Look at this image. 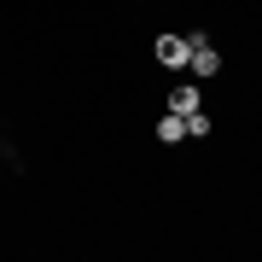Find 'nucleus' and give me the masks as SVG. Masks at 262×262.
Here are the masks:
<instances>
[{"mask_svg": "<svg viewBox=\"0 0 262 262\" xmlns=\"http://www.w3.org/2000/svg\"><path fill=\"white\" fill-rule=\"evenodd\" d=\"M158 64L163 70H187L192 64V35H158Z\"/></svg>", "mask_w": 262, "mask_h": 262, "instance_id": "obj_1", "label": "nucleus"}, {"mask_svg": "<svg viewBox=\"0 0 262 262\" xmlns=\"http://www.w3.org/2000/svg\"><path fill=\"white\" fill-rule=\"evenodd\" d=\"M215 70H222V53H215L204 35H192V76H198V82H210Z\"/></svg>", "mask_w": 262, "mask_h": 262, "instance_id": "obj_2", "label": "nucleus"}, {"mask_svg": "<svg viewBox=\"0 0 262 262\" xmlns=\"http://www.w3.org/2000/svg\"><path fill=\"white\" fill-rule=\"evenodd\" d=\"M198 105H204V99H198V82H181L175 94H169V111H175V117H192Z\"/></svg>", "mask_w": 262, "mask_h": 262, "instance_id": "obj_3", "label": "nucleus"}, {"mask_svg": "<svg viewBox=\"0 0 262 262\" xmlns=\"http://www.w3.org/2000/svg\"><path fill=\"white\" fill-rule=\"evenodd\" d=\"M158 140H163V146H175V140H187V117H175V111H169V117L158 122Z\"/></svg>", "mask_w": 262, "mask_h": 262, "instance_id": "obj_4", "label": "nucleus"}, {"mask_svg": "<svg viewBox=\"0 0 262 262\" xmlns=\"http://www.w3.org/2000/svg\"><path fill=\"white\" fill-rule=\"evenodd\" d=\"M187 134H192V140H204V134H210V117L192 111V117H187Z\"/></svg>", "mask_w": 262, "mask_h": 262, "instance_id": "obj_5", "label": "nucleus"}]
</instances>
